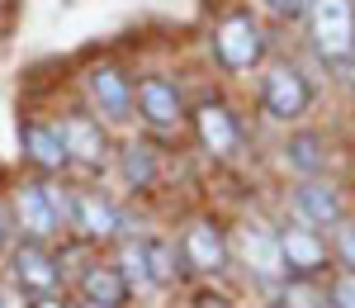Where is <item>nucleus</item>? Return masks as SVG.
<instances>
[{"label": "nucleus", "instance_id": "obj_19", "mask_svg": "<svg viewBox=\"0 0 355 308\" xmlns=\"http://www.w3.org/2000/svg\"><path fill=\"white\" fill-rule=\"evenodd\" d=\"M119 275L128 280V289H133V284H152V275H147V247H142V242H128V247L119 252Z\"/></svg>", "mask_w": 355, "mask_h": 308}, {"label": "nucleus", "instance_id": "obj_27", "mask_svg": "<svg viewBox=\"0 0 355 308\" xmlns=\"http://www.w3.org/2000/svg\"><path fill=\"white\" fill-rule=\"evenodd\" d=\"M0 242H5V219H0Z\"/></svg>", "mask_w": 355, "mask_h": 308}, {"label": "nucleus", "instance_id": "obj_11", "mask_svg": "<svg viewBox=\"0 0 355 308\" xmlns=\"http://www.w3.org/2000/svg\"><path fill=\"white\" fill-rule=\"evenodd\" d=\"M294 209H299L303 223H318V228L341 223V195L331 185H322V180H313V176L294 190Z\"/></svg>", "mask_w": 355, "mask_h": 308}, {"label": "nucleus", "instance_id": "obj_24", "mask_svg": "<svg viewBox=\"0 0 355 308\" xmlns=\"http://www.w3.org/2000/svg\"><path fill=\"white\" fill-rule=\"evenodd\" d=\"M341 261L355 271V223L351 228H341Z\"/></svg>", "mask_w": 355, "mask_h": 308}, {"label": "nucleus", "instance_id": "obj_2", "mask_svg": "<svg viewBox=\"0 0 355 308\" xmlns=\"http://www.w3.org/2000/svg\"><path fill=\"white\" fill-rule=\"evenodd\" d=\"M214 53H218V62L227 71H246V67H256L261 53H266V33H261V24L251 15H232L214 33Z\"/></svg>", "mask_w": 355, "mask_h": 308}, {"label": "nucleus", "instance_id": "obj_15", "mask_svg": "<svg viewBox=\"0 0 355 308\" xmlns=\"http://www.w3.org/2000/svg\"><path fill=\"white\" fill-rule=\"evenodd\" d=\"M81 289H85V304H105V308H119L128 299V280L114 266H90L81 275Z\"/></svg>", "mask_w": 355, "mask_h": 308}, {"label": "nucleus", "instance_id": "obj_20", "mask_svg": "<svg viewBox=\"0 0 355 308\" xmlns=\"http://www.w3.org/2000/svg\"><path fill=\"white\" fill-rule=\"evenodd\" d=\"M147 275H152V284L175 280V252L166 242H147Z\"/></svg>", "mask_w": 355, "mask_h": 308}, {"label": "nucleus", "instance_id": "obj_9", "mask_svg": "<svg viewBox=\"0 0 355 308\" xmlns=\"http://www.w3.org/2000/svg\"><path fill=\"white\" fill-rule=\"evenodd\" d=\"M15 280L24 284L28 294H53L57 289V266H53V256L43 252V242L28 237L24 247L15 252Z\"/></svg>", "mask_w": 355, "mask_h": 308}, {"label": "nucleus", "instance_id": "obj_14", "mask_svg": "<svg viewBox=\"0 0 355 308\" xmlns=\"http://www.w3.org/2000/svg\"><path fill=\"white\" fill-rule=\"evenodd\" d=\"M24 152H28V162H33L38 171H62L67 162H71L62 133L48 128V123H28V128H24Z\"/></svg>", "mask_w": 355, "mask_h": 308}, {"label": "nucleus", "instance_id": "obj_26", "mask_svg": "<svg viewBox=\"0 0 355 308\" xmlns=\"http://www.w3.org/2000/svg\"><path fill=\"white\" fill-rule=\"evenodd\" d=\"M33 308H67V304H57L53 294H38V304H33Z\"/></svg>", "mask_w": 355, "mask_h": 308}, {"label": "nucleus", "instance_id": "obj_21", "mask_svg": "<svg viewBox=\"0 0 355 308\" xmlns=\"http://www.w3.org/2000/svg\"><path fill=\"white\" fill-rule=\"evenodd\" d=\"M327 304L331 308H355V271H346V275H336V280H331Z\"/></svg>", "mask_w": 355, "mask_h": 308}, {"label": "nucleus", "instance_id": "obj_6", "mask_svg": "<svg viewBox=\"0 0 355 308\" xmlns=\"http://www.w3.org/2000/svg\"><path fill=\"white\" fill-rule=\"evenodd\" d=\"M85 90H90V100L100 105V114L114 119V123H123L128 110H133V85H128V76H123L119 67H95V71L85 76Z\"/></svg>", "mask_w": 355, "mask_h": 308}, {"label": "nucleus", "instance_id": "obj_8", "mask_svg": "<svg viewBox=\"0 0 355 308\" xmlns=\"http://www.w3.org/2000/svg\"><path fill=\"white\" fill-rule=\"evenodd\" d=\"M137 110L147 123H157V128H171V123H180V90L166 81V76H147V81L137 85Z\"/></svg>", "mask_w": 355, "mask_h": 308}, {"label": "nucleus", "instance_id": "obj_13", "mask_svg": "<svg viewBox=\"0 0 355 308\" xmlns=\"http://www.w3.org/2000/svg\"><path fill=\"white\" fill-rule=\"evenodd\" d=\"M71 223L81 228L85 237H95V242H110L114 232H119V209L100 195H81L71 204Z\"/></svg>", "mask_w": 355, "mask_h": 308}, {"label": "nucleus", "instance_id": "obj_23", "mask_svg": "<svg viewBox=\"0 0 355 308\" xmlns=\"http://www.w3.org/2000/svg\"><path fill=\"white\" fill-rule=\"evenodd\" d=\"M275 15H284V19H299V15H308V0H266Z\"/></svg>", "mask_w": 355, "mask_h": 308}, {"label": "nucleus", "instance_id": "obj_3", "mask_svg": "<svg viewBox=\"0 0 355 308\" xmlns=\"http://www.w3.org/2000/svg\"><path fill=\"white\" fill-rule=\"evenodd\" d=\"M15 209H19V228H24L33 242L53 237V232H57V219H62V214H71V209L57 199L53 185H19Z\"/></svg>", "mask_w": 355, "mask_h": 308}, {"label": "nucleus", "instance_id": "obj_12", "mask_svg": "<svg viewBox=\"0 0 355 308\" xmlns=\"http://www.w3.org/2000/svg\"><path fill=\"white\" fill-rule=\"evenodd\" d=\"M180 247H185L190 271H223V261H227V242H223V232L214 223H190Z\"/></svg>", "mask_w": 355, "mask_h": 308}, {"label": "nucleus", "instance_id": "obj_10", "mask_svg": "<svg viewBox=\"0 0 355 308\" xmlns=\"http://www.w3.org/2000/svg\"><path fill=\"white\" fill-rule=\"evenodd\" d=\"M194 128H199V142H204L214 157L237 152V142H242V133H237V119L223 110V105H199V114H194Z\"/></svg>", "mask_w": 355, "mask_h": 308}, {"label": "nucleus", "instance_id": "obj_25", "mask_svg": "<svg viewBox=\"0 0 355 308\" xmlns=\"http://www.w3.org/2000/svg\"><path fill=\"white\" fill-rule=\"evenodd\" d=\"M199 308H227V299H218V294H204V299H199Z\"/></svg>", "mask_w": 355, "mask_h": 308}, {"label": "nucleus", "instance_id": "obj_7", "mask_svg": "<svg viewBox=\"0 0 355 308\" xmlns=\"http://www.w3.org/2000/svg\"><path fill=\"white\" fill-rule=\"evenodd\" d=\"M57 133H62V142H67V157H76V162H85V166H100L105 152H110L105 128H100L95 119H85V114H67Z\"/></svg>", "mask_w": 355, "mask_h": 308}, {"label": "nucleus", "instance_id": "obj_22", "mask_svg": "<svg viewBox=\"0 0 355 308\" xmlns=\"http://www.w3.org/2000/svg\"><path fill=\"white\" fill-rule=\"evenodd\" d=\"M284 304L289 308H318V294H313L308 284H289V289H284Z\"/></svg>", "mask_w": 355, "mask_h": 308}, {"label": "nucleus", "instance_id": "obj_28", "mask_svg": "<svg viewBox=\"0 0 355 308\" xmlns=\"http://www.w3.org/2000/svg\"><path fill=\"white\" fill-rule=\"evenodd\" d=\"M85 308H105V304H85Z\"/></svg>", "mask_w": 355, "mask_h": 308}, {"label": "nucleus", "instance_id": "obj_18", "mask_svg": "<svg viewBox=\"0 0 355 308\" xmlns=\"http://www.w3.org/2000/svg\"><path fill=\"white\" fill-rule=\"evenodd\" d=\"M123 176H128V185L133 190H147L152 180H157V162H152V152L133 142V147H123Z\"/></svg>", "mask_w": 355, "mask_h": 308}, {"label": "nucleus", "instance_id": "obj_16", "mask_svg": "<svg viewBox=\"0 0 355 308\" xmlns=\"http://www.w3.org/2000/svg\"><path fill=\"white\" fill-rule=\"evenodd\" d=\"M246 261L256 266V275H261V280H275V275H284V256H279V242H275L270 232H261V228H246Z\"/></svg>", "mask_w": 355, "mask_h": 308}, {"label": "nucleus", "instance_id": "obj_1", "mask_svg": "<svg viewBox=\"0 0 355 308\" xmlns=\"http://www.w3.org/2000/svg\"><path fill=\"white\" fill-rule=\"evenodd\" d=\"M313 48L327 67H346L355 57V0H308Z\"/></svg>", "mask_w": 355, "mask_h": 308}, {"label": "nucleus", "instance_id": "obj_4", "mask_svg": "<svg viewBox=\"0 0 355 308\" xmlns=\"http://www.w3.org/2000/svg\"><path fill=\"white\" fill-rule=\"evenodd\" d=\"M308 100H313V90L303 81L294 67H270L266 71V85H261V105L270 119H299L308 110Z\"/></svg>", "mask_w": 355, "mask_h": 308}, {"label": "nucleus", "instance_id": "obj_17", "mask_svg": "<svg viewBox=\"0 0 355 308\" xmlns=\"http://www.w3.org/2000/svg\"><path fill=\"white\" fill-rule=\"evenodd\" d=\"M284 157H289V166L299 171V176H318V171L327 166V147L318 133H294L289 147H284Z\"/></svg>", "mask_w": 355, "mask_h": 308}, {"label": "nucleus", "instance_id": "obj_5", "mask_svg": "<svg viewBox=\"0 0 355 308\" xmlns=\"http://www.w3.org/2000/svg\"><path fill=\"white\" fill-rule=\"evenodd\" d=\"M275 242H279V256H284V271L299 275V280H313L327 266V247L313 228H284Z\"/></svg>", "mask_w": 355, "mask_h": 308}]
</instances>
